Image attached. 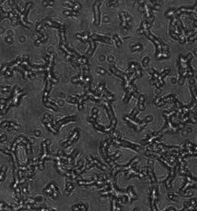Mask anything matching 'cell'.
Returning a JSON list of instances; mask_svg holds the SVG:
<instances>
[{
  "label": "cell",
  "instance_id": "obj_1",
  "mask_svg": "<svg viewBox=\"0 0 197 211\" xmlns=\"http://www.w3.org/2000/svg\"><path fill=\"white\" fill-rule=\"evenodd\" d=\"M47 142H43L42 144V154L40 158L39 159L38 162V168L40 170H43L44 168V162L46 159L48 157L49 152L48 149H47Z\"/></svg>",
  "mask_w": 197,
  "mask_h": 211
},
{
  "label": "cell",
  "instance_id": "obj_2",
  "mask_svg": "<svg viewBox=\"0 0 197 211\" xmlns=\"http://www.w3.org/2000/svg\"><path fill=\"white\" fill-rule=\"evenodd\" d=\"M52 121H53V117L49 114H45L42 119V122L45 124L46 128L52 133L56 135L58 133V129L56 128H54Z\"/></svg>",
  "mask_w": 197,
  "mask_h": 211
},
{
  "label": "cell",
  "instance_id": "obj_3",
  "mask_svg": "<svg viewBox=\"0 0 197 211\" xmlns=\"http://www.w3.org/2000/svg\"><path fill=\"white\" fill-rule=\"evenodd\" d=\"M87 161H88V164H87V168L88 169H90L91 167H93L94 165H96L98 168H100L102 171H105L106 170V166L98 161V160H97V159L93 157V156L88 157Z\"/></svg>",
  "mask_w": 197,
  "mask_h": 211
},
{
  "label": "cell",
  "instance_id": "obj_4",
  "mask_svg": "<svg viewBox=\"0 0 197 211\" xmlns=\"http://www.w3.org/2000/svg\"><path fill=\"white\" fill-rule=\"evenodd\" d=\"M44 192L45 193L46 195H48L49 197L53 198V199H55L56 198H57L58 195V189L56 188V186L53 185V184H50L47 187V188H46L44 190Z\"/></svg>",
  "mask_w": 197,
  "mask_h": 211
},
{
  "label": "cell",
  "instance_id": "obj_5",
  "mask_svg": "<svg viewBox=\"0 0 197 211\" xmlns=\"http://www.w3.org/2000/svg\"><path fill=\"white\" fill-rule=\"evenodd\" d=\"M79 134H80L79 131L78 130V129H76L74 131V132L72 133V134L71 135L70 138H69V139L67 141L64 142V143L63 144V146H64V148H68L69 146H70L73 142L75 141L78 139L79 136Z\"/></svg>",
  "mask_w": 197,
  "mask_h": 211
},
{
  "label": "cell",
  "instance_id": "obj_6",
  "mask_svg": "<svg viewBox=\"0 0 197 211\" xmlns=\"http://www.w3.org/2000/svg\"><path fill=\"white\" fill-rule=\"evenodd\" d=\"M101 3L99 1H97L93 5V11L94 15V19H95V23H97L98 20V25H99V22H100V13H99V7Z\"/></svg>",
  "mask_w": 197,
  "mask_h": 211
},
{
  "label": "cell",
  "instance_id": "obj_7",
  "mask_svg": "<svg viewBox=\"0 0 197 211\" xmlns=\"http://www.w3.org/2000/svg\"><path fill=\"white\" fill-rule=\"evenodd\" d=\"M1 128L4 127V128H13V129L18 130L20 128V125L16 124V123L12 122V121H4V122H2L1 124Z\"/></svg>",
  "mask_w": 197,
  "mask_h": 211
},
{
  "label": "cell",
  "instance_id": "obj_8",
  "mask_svg": "<svg viewBox=\"0 0 197 211\" xmlns=\"http://www.w3.org/2000/svg\"><path fill=\"white\" fill-rule=\"evenodd\" d=\"M76 120L75 117H66L63 119L60 120V121H57L56 122V128H57V129H59L60 126L61 125H63V124H64L65 123H67L68 122H70V121H75Z\"/></svg>",
  "mask_w": 197,
  "mask_h": 211
},
{
  "label": "cell",
  "instance_id": "obj_9",
  "mask_svg": "<svg viewBox=\"0 0 197 211\" xmlns=\"http://www.w3.org/2000/svg\"><path fill=\"white\" fill-rule=\"evenodd\" d=\"M73 210L75 211H86L87 206L84 204H76L72 207Z\"/></svg>",
  "mask_w": 197,
  "mask_h": 211
},
{
  "label": "cell",
  "instance_id": "obj_10",
  "mask_svg": "<svg viewBox=\"0 0 197 211\" xmlns=\"http://www.w3.org/2000/svg\"><path fill=\"white\" fill-rule=\"evenodd\" d=\"M74 189L75 186L73 185L72 184H71L70 182L67 183V185H66V192L68 191V193H71Z\"/></svg>",
  "mask_w": 197,
  "mask_h": 211
},
{
  "label": "cell",
  "instance_id": "obj_11",
  "mask_svg": "<svg viewBox=\"0 0 197 211\" xmlns=\"http://www.w3.org/2000/svg\"><path fill=\"white\" fill-rule=\"evenodd\" d=\"M63 14L66 16H70V15H72V16H76V15H78V13L76 12H75V11H64Z\"/></svg>",
  "mask_w": 197,
  "mask_h": 211
},
{
  "label": "cell",
  "instance_id": "obj_12",
  "mask_svg": "<svg viewBox=\"0 0 197 211\" xmlns=\"http://www.w3.org/2000/svg\"><path fill=\"white\" fill-rule=\"evenodd\" d=\"M6 168L5 167H4V166H2V167H1V181H3V178H4V175H5V172H6Z\"/></svg>",
  "mask_w": 197,
  "mask_h": 211
},
{
  "label": "cell",
  "instance_id": "obj_13",
  "mask_svg": "<svg viewBox=\"0 0 197 211\" xmlns=\"http://www.w3.org/2000/svg\"><path fill=\"white\" fill-rule=\"evenodd\" d=\"M97 72L101 74V75H104V74L106 73V71H105V70L101 68H98V69H97Z\"/></svg>",
  "mask_w": 197,
  "mask_h": 211
},
{
  "label": "cell",
  "instance_id": "obj_14",
  "mask_svg": "<svg viewBox=\"0 0 197 211\" xmlns=\"http://www.w3.org/2000/svg\"><path fill=\"white\" fill-rule=\"evenodd\" d=\"M115 39L116 40V42H117L116 44H117V47H119L121 44V42L119 40V38L117 37V35L115 36Z\"/></svg>",
  "mask_w": 197,
  "mask_h": 211
},
{
  "label": "cell",
  "instance_id": "obj_15",
  "mask_svg": "<svg viewBox=\"0 0 197 211\" xmlns=\"http://www.w3.org/2000/svg\"><path fill=\"white\" fill-rule=\"evenodd\" d=\"M9 87H5L2 88L1 91H2V92H7L9 91Z\"/></svg>",
  "mask_w": 197,
  "mask_h": 211
},
{
  "label": "cell",
  "instance_id": "obj_16",
  "mask_svg": "<svg viewBox=\"0 0 197 211\" xmlns=\"http://www.w3.org/2000/svg\"><path fill=\"white\" fill-rule=\"evenodd\" d=\"M42 23L38 24L37 25V26H36V31L39 32V31H40L42 29Z\"/></svg>",
  "mask_w": 197,
  "mask_h": 211
},
{
  "label": "cell",
  "instance_id": "obj_17",
  "mask_svg": "<svg viewBox=\"0 0 197 211\" xmlns=\"http://www.w3.org/2000/svg\"><path fill=\"white\" fill-rule=\"evenodd\" d=\"M6 140V136L5 135H2L1 136V139H0V141L1 142H2L4 141H5Z\"/></svg>",
  "mask_w": 197,
  "mask_h": 211
},
{
  "label": "cell",
  "instance_id": "obj_18",
  "mask_svg": "<svg viewBox=\"0 0 197 211\" xmlns=\"http://www.w3.org/2000/svg\"><path fill=\"white\" fill-rule=\"evenodd\" d=\"M117 0H112V1H110V2H108V6H111V5H112L113 4H115L117 2Z\"/></svg>",
  "mask_w": 197,
  "mask_h": 211
},
{
  "label": "cell",
  "instance_id": "obj_19",
  "mask_svg": "<svg viewBox=\"0 0 197 211\" xmlns=\"http://www.w3.org/2000/svg\"><path fill=\"white\" fill-rule=\"evenodd\" d=\"M34 135H36V136H39V135H41V132L39 130H35V131H34Z\"/></svg>",
  "mask_w": 197,
  "mask_h": 211
},
{
  "label": "cell",
  "instance_id": "obj_20",
  "mask_svg": "<svg viewBox=\"0 0 197 211\" xmlns=\"http://www.w3.org/2000/svg\"><path fill=\"white\" fill-rule=\"evenodd\" d=\"M104 22H105V23H106V22H109V18H108L107 16H105V17L104 18Z\"/></svg>",
  "mask_w": 197,
  "mask_h": 211
},
{
  "label": "cell",
  "instance_id": "obj_21",
  "mask_svg": "<svg viewBox=\"0 0 197 211\" xmlns=\"http://www.w3.org/2000/svg\"><path fill=\"white\" fill-rule=\"evenodd\" d=\"M113 61V57L111 56L109 57V58H108V61H109V62H112Z\"/></svg>",
  "mask_w": 197,
  "mask_h": 211
}]
</instances>
